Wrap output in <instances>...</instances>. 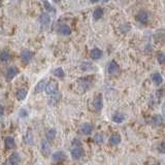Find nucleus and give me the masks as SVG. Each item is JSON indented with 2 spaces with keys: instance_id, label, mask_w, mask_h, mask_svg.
I'll list each match as a JSON object with an SVG mask.
<instances>
[{
  "instance_id": "obj_12",
  "label": "nucleus",
  "mask_w": 165,
  "mask_h": 165,
  "mask_svg": "<svg viewBox=\"0 0 165 165\" xmlns=\"http://www.w3.org/2000/svg\"><path fill=\"white\" fill-rule=\"evenodd\" d=\"M39 22L43 26H49L51 23V18H50L49 14L43 13L39 16Z\"/></svg>"
},
{
  "instance_id": "obj_10",
  "label": "nucleus",
  "mask_w": 165,
  "mask_h": 165,
  "mask_svg": "<svg viewBox=\"0 0 165 165\" xmlns=\"http://www.w3.org/2000/svg\"><path fill=\"white\" fill-rule=\"evenodd\" d=\"M46 86H47V80H46L45 78H43V80H40L39 82L36 84L34 92H35V93H41L43 91H45Z\"/></svg>"
},
{
  "instance_id": "obj_16",
  "label": "nucleus",
  "mask_w": 165,
  "mask_h": 165,
  "mask_svg": "<svg viewBox=\"0 0 165 165\" xmlns=\"http://www.w3.org/2000/svg\"><path fill=\"white\" fill-rule=\"evenodd\" d=\"M56 135H57V130L55 128H50L46 131V137L48 140H53L55 139Z\"/></svg>"
},
{
  "instance_id": "obj_39",
  "label": "nucleus",
  "mask_w": 165,
  "mask_h": 165,
  "mask_svg": "<svg viewBox=\"0 0 165 165\" xmlns=\"http://www.w3.org/2000/svg\"><path fill=\"white\" fill-rule=\"evenodd\" d=\"M1 165H9V164H5V163H4V164H1Z\"/></svg>"
},
{
  "instance_id": "obj_19",
  "label": "nucleus",
  "mask_w": 165,
  "mask_h": 165,
  "mask_svg": "<svg viewBox=\"0 0 165 165\" xmlns=\"http://www.w3.org/2000/svg\"><path fill=\"white\" fill-rule=\"evenodd\" d=\"M78 84H80V87L82 88L85 91L89 89L90 86H91V82H90L88 78H80V80H78Z\"/></svg>"
},
{
  "instance_id": "obj_20",
  "label": "nucleus",
  "mask_w": 165,
  "mask_h": 165,
  "mask_svg": "<svg viewBox=\"0 0 165 165\" xmlns=\"http://www.w3.org/2000/svg\"><path fill=\"white\" fill-rule=\"evenodd\" d=\"M59 33L61 34V35H66V36L70 35V34H71V28L67 25H62V26H60V28H59Z\"/></svg>"
},
{
  "instance_id": "obj_13",
  "label": "nucleus",
  "mask_w": 165,
  "mask_h": 165,
  "mask_svg": "<svg viewBox=\"0 0 165 165\" xmlns=\"http://www.w3.org/2000/svg\"><path fill=\"white\" fill-rule=\"evenodd\" d=\"M27 94H28L27 90L22 88V89H19L17 91V93H16V97H17V99L19 100V101H23V100L27 97Z\"/></svg>"
},
{
  "instance_id": "obj_36",
  "label": "nucleus",
  "mask_w": 165,
  "mask_h": 165,
  "mask_svg": "<svg viewBox=\"0 0 165 165\" xmlns=\"http://www.w3.org/2000/svg\"><path fill=\"white\" fill-rule=\"evenodd\" d=\"M3 112H4V107H3V106L0 104V116H2Z\"/></svg>"
},
{
  "instance_id": "obj_38",
  "label": "nucleus",
  "mask_w": 165,
  "mask_h": 165,
  "mask_svg": "<svg viewBox=\"0 0 165 165\" xmlns=\"http://www.w3.org/2000/svg\"><path fill=\"white\" fill-rule=\"evenodd\" d=\"M54 1H56V2H60L61 0H54Z\"/></svg>"
},
{
  "instance_id": "obj_5",
  "label": "nucleus",
  "mask_w": 165,
  "mask_h": 165,
  "mask_svg": "<svg viewBox=\"0 0 165 165\" xmlns=\"http://www.w3.org/2000/svg\"><path fill=\"white\" fill-rule=\"evenodd\" d=\"M19 73V69H18L17 67H15V66H11V67H9V69L6 70V78L9 80H11L14 78H16L17 76V74Z\"/></svg>"
},
{
  "instance_id": "obj_25",
  "label": "nucleus",
  "mask_w": 165,
  "mask_h": 165,
  "mask_svg": "<svg viewBox=\"0 0 165 165\" xmlns=\"http://www.w3.org/2000/svg\"><path fill=\"white\" fill-rule=\"evenodd\" d=\"M152 123H153V125H154V126H160V125H162V123H163L162 117H161L160 115L154 116V117H153V119H152Z\"/></svg>"
},
{
  "instance_id": "obj_22",
  "label": "nucleus",
  "mask_w": 165,
  "mask_h": 165,
  "mask_svg": "<svg viewBox=\"0 0 165 165\" xmlns=\"http://www.w3.org/2000/svg\"><path fill=\"white\" fill-rule=\"evenodd\" d=\"M121 142V136L119 134H112L110 137V144L112 146H117Z\"/></svg>"
},
{
  "instance_id": "obj_1",
  "label": "nucleus",
  "mask_w": 165,
  "mask_h": 165,
  "mask_svg": "<svg viewBox=\"0 0 165 165\" xmlns=\"http://www.w3.org/2000/svg\"><path fill=\"white\" fill-rule=\"evenodd\" d=\"M45 91H46V93L49 94V95L57 93L58 92V82L54 80H50L49 82H47V86H46Z\"/></svg>"
},
{
  "instance_id": "obj_33",
  "label": "nucleus",
  "mask_w": 165,
  "mask_h": 165,
  "mask_svg": "<svg viewBox=\"0 0 165 165\" xmlns=\"http://www.w3.org/2000/svg\"><path fill=\"white\" fill-rule=\"evenodd\" d=\"M158 61L160 64H164L165 63V54L160 53L158 55Z\"/></svg>"
},
{
  "instance_id": "obj_29",
  "label": "nucleus",
  "mask_w": 165,
  "mask_h": 165,
  "mask_svg": "<svg viewBox=\"0 0 165 165\" xmlns=\"http://www.w3.org/2000/svg\"><path fill=\"white\" fill-rule=\"evenodd\" d=\"M92 67H93V65H92V63H90V62H84V63L80 64V69L84 70V71L92 69Z\"/></svg>"
},
{
  "instance_id": "obj_3",
  "label": "nucleus",
  "mask_w": 165,
  "mask_h": 165,
  "mask_svg": "<svg viewBox=\"0 0 165 165\" xmlns=\"http://www.w3.org/2000/svg\"><path fill=\"white\" fill-rule=\"evenodd\" d=\"M40 151L45 156H49L51 154V148H50L49 144L46 139L41 140V142H40Z\"/></svg>"
},
{
  "instance_id": "obj_6",
  "label": "nucleus",
  "mask_w": 165,
  "mask_h": 165,
  "mask_svg": "<svg viewBox=\"0 0 165 165\" xmlns=\"http://www.w3.org/2000/svg\"><path fill=\"white\" fill-rule=\"evenodd\" d=\"M9 162L11 165H19L21 162V156L19 155V153H13L9 157Z\"/></svg>"
},
{
  "instance_id": "obj_18",
  "label": "nucleus",
  "mask_w": 165,
  "mask_h": 165,
  "mask_svg": "<svg viewBox=\"0 0 165 165\" xmlns=\"http://www.w3.org/2000/svg\"><path fill=\"white\" fill-rule=\"evenodd\" d=\"M152 80H153V82H154L155 85L159 86V85H161V84H162L163 78H162V75L159 73V72H156V73L152 74Z\"/></svg>"
},
{
  "instance_id": "obj_26",
  "label": "nucleus",
  "mask_w": 165,
  "mask_h": 165,
  "mask_svg": "<svg viewBox=\"0 0 165 165\" xmlns=\"http://www.w3.org/2000/svg\"><path fill=\"white\" fill-rule=\"evenodd\" d=\"M102 16H103V9H102L101 7H97V9H95V11H94V13H93L94 19L99 20L102 18Z\"/></svg>"
},
{
  "instance_id": "obj_9",
  "label": "nucleus",
  "mask_w": 165,
  "mask_h": 165,
  "mask_svg": "<svg viewBox=\"0 0 165 165\" xmlns=\"http://www.w3.org/2000/svg\"><path fill=\"white\" fill-rule=\"evenodd\" d=\"M53 160L55 161V162H62V161H64L66 159V155L64 152H62V151H58V152H55L53 154Z\"/></svg>"
},
{
  "instance_id": "obj_40",
  "label": "nucleus",
  "mask_w": 165,
  "mask_h": 165,
  "mask_svg": "<svg viewBox=\"0 0 165 165\" xmlns=\"http://www.w3.org/2000/svg\"><path fill=\"white\" fill-rule=\"evenodd\" d=\"M153 165H160V164H153Z\"/></svg>"
},
{
  "instance_id": "obj_35",
  "label": "nucleus",
  "mask_w": 165,
  "mask_h": 165,
  "mask_svg": "<svg viewBox=\"0 0 165 165\" xmlns=\"http://www.w3.org/2000/svg\"><path fill=\"white\" fill-rule=\"evenodd\" d=\"M28 116V112L26 110H20V117H22V118H25V117Z\"/></svg>"
},
{
  "instance_id": "obj_31",
  "label": "nucleus",
  "mask_w": 165,
  "mask_h": 165,
  "mask_svg": "<svg viewBox=\"0 0 165 165\" xmlns=\"http://www.w3.org/2000/svg\"><path fill=\"white\" fill-rule=\"evenodd\" d=\"M43 4H45V9H47L48 11H51V13H55V9H53V6H52L51 5V3L49 2V1H45V3H43Z\"/></svg>"
},
{
  "instance_id": "obj_15",
  "label": "nucleus",
  "mask_w": 165,
  "mask_h": 165,
  "mask_svg": "<svg viewBox=\"0 0 165 165\" xmlns=\"http://www.w3.org/2000/svg\"><path fill=\"white\" fill-rule=\"evenodd\" d=\"M137 20L140 22L142 24H146L149 20V14L146 11H142L138 13L137 15Z\"/></svg>"
},
{
  "instance_id": "obj_27",
  "label": "nucleus",
  "mask_w": 165,
  "mask_h": 165,
  "mask_svg": "<svg viewBox=\"0 0 165 165\" xmlns=\"http://www.w3.org/2000/svg\"><path fill=\"white\" fill-rule=\"evenodd\" d=\"M11 58V55L7 51H2L0 53V60L2 62H7Z\"/></svg>"
},
{
  "instance_id": "obj_24",
  "label": "nucleus",
  "mask_w": 165,
  "mask_h": 165,
  "mask_svg": "<svg viewBox=\"0 0 165 165\" xmlns=\"http://www.w3.org/2000/svg\"><path fill=\"white\" fill-rule=\"evenodd\" d=\"M24 142H25L27 144H33L34 140H33V134H32L31 130H28L27 131L25 137H24Z\"/></svg>"
},
{
  "instance_id": "obj_8",
  "label": "nucleus",
  "mask_w": 165,
  "mask_h": 165,
  "mask_svg": "<svg viewBox=\"0 0 165 165\" xmlns=\"http://www.w3.org/2000/svg\"><path fill=\"white\" fill-rule=\"evenodd\" d=\"M93 105H94L95 110H97V112H99V110H102V106H103V100H102V96L101 95L96 96L95 99H94Z\"/></svg>"
},
{
  "instance_id": "obj_21",
  "label": "nucleus",
  "mask_w": 165,
  "mask_h": 165,
  "mask_svg": "<svg viewBox=\"0 0 165 165\" xmlns=\"http://www.w3.org/2000/svg\"><path fill=\"white\" fill-rule=\"evenodd\" d=\"M4 144H5V148L6 149H13L16 144L14 137H11V136H7V137L4 139Z\"/></svg>"
},
{
  "instance_id": "obj_11",
  "label": "nucleus",
  "mask_w": 165,
  "mask_h": 165,
  "mask_svg": "<svg viewBox=\"0 0 165 165\" xmlns=\"http://www.w3.org/2000/svg\"><path fill=\"white\" fill-rule=\"evenodd\" d=\"M80 131H82V134H85V135H90L93 131V126L89 123H85V124H82V127H80Z\"/></svg>"
},
{
  "instance_id": "obj_17",
  "label": "nucleus",
  "mask_w": 165,
  "mask_h": 165,
  "mask_svg": "<svg viewBox=\"0 0 165 165\" xmlns=\"http://www.w3.org/2000/svg\"><path fill=\"white\" fill-rule=\"evenodd\" d=\"M112 121H114L115 123H122L124 122V120H125V116L122 114V112H115L114 115H112Z\"/></svg>"
},
{
  "instance_id": "obj_32",
  "label": "nucleus",
  "mask_w": 165,
  "mask_h": 165,
  "mask_svg": "<svg viewBox=\"0 0 165 165\" xmlns=\"http://www.w3.org/2000/svg\"><path fill=\"white\" fill-rule=\"evenodd\" d=\"M71 144L73 146V148H80V147L82 146V142H80V139H78V138H74V139L72 140Z\"/></svg>"
},
{
  "instance_id": "obj_34",
  "label": "nucleus",
  "mask_w": 165,
  "mask_h": 165,
  "mask_svg": "<svg viewBox=\"0 0 165 165\" xmlns=\"http://www.w3.org/2000/svg\"><path fill=\"white\" fill-rule=\"evenodd\" d=\"M159 152L162 153V154H165V142H163L162 144L159 146Z\"/></svg>"
},
{
  "instance_id": "obj_37",
  "label": "nucleus",
  "mask_w": 165,
  "mask_h": 165,
  "mask_svg": "<svg viewBox=\"0 0 165 165\" xmlns=\"http://www.w3.org/2000/svg\"><path fill=\"white\" fill-rule=\"evenodd\" d=\"M90 1H91L92 3H96V2H98L99 0H90Z\"/></svg>"
},
{
  "instance_id": "obj_4",
  "label": "nucleus",
  "mask_w": 165,
  "mask_h": 165,
  "mask_svg": "<svg viewBox=\"0 0 165 165\" xmlns=\"http://www.w3.org/2000/svg\"><path fill=\"white\" fill-rule=\"evenodd\" d=\"M71 157L73 159H80L82 156H84V154H85V152H84V150H82V148L80 147V148H73L71 150Z\"/></svg>"
},
{
  "instance_id": "obj_2",
  "label": "nucleus",
  "mask_w": 165,
  "mask_h": 165,
  "mask_svg": "<svg viewBox=\"0 0 165 165\" xmlns=\"http://www.w3.org/2000/svg\"><path fill=\"white\" fill-rule=\"evenodd\" d=\"M107 71L112 75H116V74H118L120 72V66L118 65V63L116 61H112L110 62V64L107 66Z\"/></svg>"
},
{
  "instance_id": "obj_7",
  "label": "nucleus",
  "mask_w": 165,
  "mask_h": 165,
  "mask_svg": "<svg viewBox=\"0 0 165 165\" xmlns=\"http://www.w3.org/2000/svg\"><path fill=\"white\" fill-rule=\"evenodd\" d=\"M32 57H33V54L32 52H30L29 50H24L21 54V59L24 63H28V62L31 61Z\"/></svg>"
},
{
  "instance_id": "obj_28",
  "label": "nucleus",
  "mask_w": 165,
  "mask_h": 165,
  "mask_svg": "<svg viewBox=\"0 0 165 165\" xmlns=\"http://www.w3.org/2000/svg\"><path fill=\"white\" fill-rule=\"evenodd\" d=\"M53 74L55 76H57V78H63L64 75H65V73H64V70L62 69L61 67L56 68V69L53 71Z\"/></svg>"
},
{
  "instance_id": "obj_30",
  "label": "nucleus",
  "mask_w": 165,
  "mask_h": 165,
  "mask_svg": "<svg viewBox=\"0 0 165 165\" xmlns=\"http://www.w3.org/2000/svg\"><path fill=\"white\" fill-rule=\"evenodd\" d=\"M94 142L96 144H102L103 142V136H102V134H96L94 136Z\"/></svg>"
},
{
  "instance_id": "obj_14",
  "label": "nucleus",
  "mask_w": 165,
  "mask_h": 165,
  "mask_svg": "<svg viewBox=\"0 0 165 165\" xmlns=\"http://www.w3.org/2000/svg\"><path fill=\"white\" fill-rule=\"evenodd\" d=\"M102 55H103V53H102V51L100 49H97V48H95V49H93L91 51V53H90V56H91V58L93 60H98L100 59V58L102 57Z\"/></svg>"
},
{
  "instance_id": "obj_23",
  "label": "nucleus",
  "mask_w": 165,
  "mask_h": 165,
  "mask_svg": "<svg viewBox=\"0 0 165 165\" xmlns=\"http://www.w3.org/2000/svg\"><path fill=\"white\" fill-rule=\"evenodd\" d=\"M60 98H61V94L60 93H55V94H52L51 98H50V104L51 105H55V104H57L58 102H59Z\"/></svg>"
}]
</instances>
